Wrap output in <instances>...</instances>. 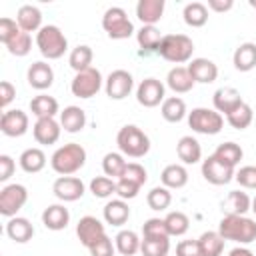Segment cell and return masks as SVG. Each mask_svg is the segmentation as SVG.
I'll return each instance as SVG.
<instances>
[{
    "mask_svg": "<svg viewBox=\"0 0 256 256\" xmlns=\"http://www.w3.org/2000/svg\"><path fill=\"white\" fill-rule=\"evenodd\" d=\"M218 232L224 240L244 246L256 240V220L248 216H224L218 224Z\"/></svg>",
    "mask_w": 256,
    "mask_h": 256,
    "instance_id": "obj_2",
    "label": "cell"
},
{
    "mask_svg": "<svg viewBox=\"0 0 256 256\" xmlns=\"http://www.w3.org/2000/svg\"><path fill=\"white\" fill-rule=\"evenodd\" d=\"M140 244L142 240L134 230H120L114 238V246L122 256H134L140 250Z\"/></svg>",
    "mask_w": 256,
    "mask_h": 256,
    "instance_id": "obj_36",
    "label": "cell"
},
{
    "mask_svg": "<svg viewBox=\"0 0 256 256\" xmlns=\"http://www.w3.org/2000/svg\"><path fill=\"white\" fill-rule=\"evenodd\" d=\"M16 22H18L20 30H24L28 34L38 32L42 28V12H40V8H36L32 4H24L16 12Z\"/></svg>",
    "mask_w": 256,
    "mask_h": 256,
    "instance_id": "obj_26",
    "label": "cell"
},
{
    "mask_svg": "<svg viewBox=\"0 0 256 256\" xmlns=\"http://www.w3.org/2000/svg\"><path fill=\"white\" fill-rule=\"evenodd\" d=\"M162 34L156 26H142L138 32H136V42L138 46L142 48V54H148V52H158L160 48V42H162Z\"/></svg>",
    "mask_w": 256,
    "mask_h": 256,
    "instance_id": "obj_33",
    "label": "cell"
},
{
    "mask_svg": "<svg viewBox=\"0 0 256 256\" xmlns=\"http://www.w3.org/2000/svg\"><path fill=\"white\" fill-rule=\"evenodd\" d=\"M20 32H22V30H20V26H18L16 20H12V18H8V16L0 18V42H2L4 46L10 44Z\"/></svg>",
    "mask_w": 256,
    "mask_h": 256,
    "instance_id": "obj_49",
    "label": "cell"
},
{
    "mask_svg": "<svg viewBox=\"0 0 256 256\" xmlns=\"http://www.w3.org/2000/svg\"><path fill=\"white\" fill-rule=\"evenodd\" d=\"M76 236H78L82 246L90 248L100 238L106 236V228H104V224L96 216H82L78 220V224H76Z\"/></svg>",
    "mask_w": 256,
    "mask_h": 256,
    "instance_id": "obj_14",
    "label": "cell"
},
{
    "mask_svg": "<svg viewBox=\"0 0 256 256\" xmlns=\"http://www.w3.org/2000/svg\"><path fill=\"white\" fill-rule=\"evenodd\" d=\"M134 88V78L128 70H112L104 80V90L110 100H124Z\"/></svg>",
    "mask_w": 256,
    "mask_h": 256,
    "instance_id": "obj_10",
    "label": "cell"
},
{
    "mask_svg": "<svg viewBox=\"0 0 256 256\" xmlns=\"http://www.w3.org/2000/svg\"><path fill=\"white\" fill-rule=\"evenodd\" d=\"M160 180H162V186H166L168 190L184 188L188 184V170L184 164H168L162 170Z\"/></svg>",
    "mask_w": 256,
    "mask_h": 256,
    "instance_id": "obj_30",
    "label": "cell"
},
{
    "mask_svg": "<svg viewBox=\"0 0 256 256\" xmlns=\"http://www.w3.org/2000/svg\"><path fill=\"white\" fill-rule=\"evenodd\" d=\"M136 100L144 108H154L166 100V86L158 78H144L136 88Z\"/></svg>",
    "mask_w": 256,
    "mask_h": 256,
    "instance_id": "obj_11",
    "label": "cell"
},
{
    "mask_svg": "<svg viewBox=\"0 0 256 256\" xmlns=\"http://www.w3.org/2000/svg\"><path fill=\"white\" fill-rule=\"evenodd\" d=\"M140 252L142 256H168L170 240L168 238H142Z\"/></svg>",
    "mask_w": 256,
    "mask_h": 256,
    "instance_id": "obj_44",
    "label": "cell"
},
{
    "mask_svg": "<svg viewBox=\"0 0 256 256\" xmlns=\"http://www.w3.org/2000/svg\"><path fill=\"white\" fill-rule=\"evenodd\" d=\"M60 132H62V126L56 118H38L32 126L34 140L38 144H44V146L56 144L58 138H60Z\"/></svg>",
    "mask_w": 256,
    "mask_h": 256,
    "instance_id": "obj_17",
    "label": "cell"
},
{
    "mask_svg": "<svg viewBox=\"0 0 256 256\" xmlns=\"http://www.w3.org/2000/svg\"><path fill=\"white\" fill-rule=\"evenodd\" d=\"M194 84L196 82L192 80V76H190L186 66H174V68H170V72L166 76V86L174 94H186V92H190L194 88Z\"/></svg>",
    "mask_w": 256,
    "mask_h": 256,
    "instance_id": "obj_25",
    "label": "cell"
},
{
    "mask_svg": "<svg viewBox=\"0 0 256 256\" xmlns=\"http://www.w3.org/2000/svg\"><path fill=\"white\" fill-rule=\"evenodd\" d=\"M104 86V78H102V72L94 66L82 70V72H76V76L72 78L70 82V92L76 96V98H82V100H88L92 96H96L100 92V88Z\"/></svg>",
    "mask_w": 256,
    "mask_h": 256,
    "instance_id": "obj_8",
    "label": "cell"
},
{
    "mask_svg": "<svg viewBox=\"0 0 256 256\" xmlns=\"http://www.w3.org/2000/svg\"><path fill=\"white\" fill-rule=\"evenodd\" d=\"M30 112L38 118H54L58 112H60V106H58V100L54 96H48V94H38L30 100Z\"/></svg>",
    "mask_w": 256,
    "mask_h": 256,
    "instance_id": "obj_31",
    "label": "cell"
},
{
    "mask_svg": "<svg viewBox=\"0 0 256 256\" xmlns=\"http://www.w3.org/2000/svg\"><path fill=\"white\" fill-rule=\"evenodd\" d=\"M92 60H94V52L86 44H78L76 48L70 50V56H68V64L74 72H82V70L90 68Z\"/></svg>",
    "mask_w": 256,
    "mask_h": 256,
    "instance_id": "obj_38",
    "label": "cell"
},
{
    "mask_svg": "<svg viewBox=\"0 0 256 256\" xmlns=\"http://www.w3.org/2000/svg\"><path fill=\"white\" fill-rule=\"evenodd\" d=\"M52 192L62 202H76L84 196L86 186L78 176H58L52 184Z\"/></svg>",
    "mask_w": 256,
    "mask_h": 256,
    "instance_id": "obj_13",
    "label": "cell"
},
{
    "mask_svg": "<svg viewBox=\"0 0 256 256\" xmlns=\"http://www.w3.org/2000/svg\"><path fill=\"white\" fill-rule=\"evenodd\" d=\"M28 126H30V120H28V114L20 108H14V110H4L2 112V118H0V130L4 136L8 138H20L28 132Z\"/></svg>",
    "mask_w": 256,
    "mask_h": 256,
    "instance_id": "obj_12",
    "label": "cell"
},
{
    "mask_svg": "<svg viewBox=\"0 0 256 256\" xmlns=\"http://www.w3.org/2000/svg\"><path fill=\"white\" fill-rule=\"evenodd\" d=\"M28 202V190L24 184H6L0 190V214L12 218Z\"/></svg>",
    "mask_w": 256,
    "mask_h": 256,
    "instance_id": "obj_9",
    "label": "cell"
},
{
    "mask_svg": "<svg viewBox=\"0 0 256 256\" xmlns=\"http://www.w3.org/2000/svg\"><path fill=\"white\" fill-rule=\"evenodd\" d=\"M176 256H204L198 240H180L176 244Z\"/></svg>",
    "mask_w": 256,
    "mask_h": 256,
    "instance_id": "obj_53",
    "label": "cell"
},
{
    "mask_svg": "<svg viewBox=\"0 0 256 256\" xmlns=\"http://www.w3.org/2000/svg\"><path fill=\"white\" fill-rule=\"evenodd\" d=\"M242 102H244V100H242L240 92H238L236 88H232V86L218 88V90L214 92V96H212L214 110L220 112V114H224V116H228L232 110H236Z\"/></svg>",
    "mask_w": 256,
    "mask_h": 256,
    "instance_id": "obj_18",
    "label": "cell"
},
{
    "mask_svg": "<svg viewBox=\"0 0 256 256\" xmlns=\"http://www.w3.org/2000/svg\"><path fill=\"white\" fill-rule=\"evenodd\" d=\"M36 46H38V50L44 58L58 60L68 50V40H66L64 32L58 26L46 24L36 32Z\"/></svg>",
    "mask_w": 256,
    "mask_h": 256,
    "instance_id": "obj_4",
    "label": "cell"
},
{
    "mask_svg": "<svg viewBox=\"0 0 256 256\" xmlns=\"http://www.w3.org/2000/svg\"><path fill=\"white\" fill-rule=\"evenodd\" d=\"M146 202H148V206H150L152 210L162 212V210H166V208L170 206V202H172V192H170L166 186H154V188L148 192Z\"/></svg>",
    "mask_w": 256,
    "mask_h": 256,
    "instance_id": "obj_43",
    "label": "cell"
},
{
    "mask_svg": "<svg viewBox=\"0 0 256 256\" xmlns=\"http://www.w3.org/2000/svg\"><path fill=\"white\" fill-rule=\"evenodd\" d=\"M250 6H252V8H256V0H252V2H250Z\"/></svg>",
    "mask_w": 256,
    "mask_h": 256,
    "instance_id": "obj_59",
    "label": "cell"
},
{
    "mask_svg": "<svg viewBox=\"0 0 256 256\" xmlns=\"http://www.w3.org/2000/svg\"><path fill=\"white\" fill-rule=\"evenodd\" d=\"M188 126L196 132V134H204V136H214L222 130L224 126V116L220 112H216L214 108H192V112H188Z\"/></svg>",
    "mask_w": 256,
    "mask_h": 256,
    "instance_id": "obj_7",
    "label": "cell"
},
{
    "mask_svg": "<svg viewBox=\"0 0 256 256\" xmlns=\"http://www.w3.org/2000/svg\"><path fill=\"white\" fill-rule=\"evenodd\" d=\"M26 80L34 90H48L54 84V70L48 62L38 60L32 62L28 72H26Z\"/></svg>",
    "mask_w": 256,
    "mask_h": 256,
    "instance_id": "obj_16",
    "label": "cell"
},
{
    "mask_svg": "<svg viewBox=\"0 0 256 256\" xmlns=\"http://www.w3.org/2000/svg\"><path fill=\"white\" fill-rule=\"evenodd\" d=\"M6 234H8L10 240H14L18 244H26L34 236V226H32V222L28 218L12 216L6 222Z\"/></svg>",
    "mask_w": 256,
    "mask_h": 256,
    "instance_id": "obj_23",
    "label": "cell"
},
{
    "mask_svg": "<svg viewBox=\"0 0 256 256\" xmlns=\"http://www.w3.org/2000/svg\"><path fill=\"white\" fill-rule=\"evenodd\" d=\"M126 160H124V154L122 152H108L104 158H102V170H104V174L110 178H120L122 174H124V170H126Z\"/></svg>",
    "mask_w": 256,
    "mask_h": 256,
    "instance_id": "obj_40",
    "label": "cell"
},
{
    "mask_svg": "<svg viewBox=\"0 0 256 256\" xmlns=\"http://www.w3.org/2000/svg\"><path fill=\"white\" fill-rule=\"evenodd\" d=\"M120 178L130 180V182H134V184H138V186H144L146 180H148V172H146V168H144L142 164H138V162H128V164H126V170H124V174H122Z\"/></svg>",
    "mask_w": 256,
    "mask_h": 256,
    "instance_id": "obj_48",
    "label": "cell"
},
{
    "mask_svg": "<svg viewBox=\"0 0 256 256\" xmlns=\"http://www.w3.org/2000/svg\"><path fill=\"white\" fill-rule=\"evenodd\" d=\"M250 208H252V198L242 190H232L222 202L224 216H246Z\"/></svg>",
    "mask_w": 256,
    "mask_h": 256,
    "instance_id": "obj_21",
    "label": "cell"
},
{
    "mask_svg": "<svg viewBox=\"0 0 256 256\" xmlns=\"http://www.w3.org/2000/svg\"><path fill=\"white\" fill-rule=\"evenodd\" d=\"M16 98V88L12 82L8 80H2L0 82V108L2 110H8V106L12 104V100Z\"/></svg>",
    "mask_w": 256,
    "mask_h": 256,
    "instance_id": "obj_54",
    "label": "cell"
},
{
    "mask_svg": "<svg viewBox=\"0 0 256 256\" xmlns=\"http://www.w3.org/2000/svg\"><path fill=\"white\" fill-rule=\"evenodd\" d=\"M192 52H194V42L186 34H166L158 48V54L172 64L190 62Z\"/></svg>",
    "mask_w": 256,
    "mask_h": 256,
    "instance_id": "obj_5",
    "label": "cell"
},
{
    "mask_svg": "<svg viewBox=\"0 0 256 256\" xmlns=\"http://www.w3.org/2000/svg\"><path fill=\"white\" fill-rule=\"evenodd\" d=\"M166 230H168V236H184L190 228V218L180 212V210H174V212H168L166 218Z\"/></svg>",
    "mask_w": 256,
    "mask_h": 256,
    "instance_id": "obj_41",
    "label": "cell"
},
{
    "mask_svg": "<svg viewBox=\"0 0 256 256\" xmlns=\"http://www.w3.org/2000/svg\"><path fill=\"white\" fill-rule=\"evenodd\" d=\"M160 112H162V118L166 122H182L186 116H188V110H186V102L180 98V96H170L162 102L160 106Z\"/></svg>",
    "mask_w": 256,
    "mask_h": 256,
    "instance_id": "obj_32",
    "label": "cell"
},
{
    "mask_svg": "<svg viewBox=\"0 0 256 256\" xmlns=\"http://www.w3.org/2000/svg\"><path fill=\"white\" fill-rule=\"evenodd\" d=\"M140 188H142V186H138V184H134V182H130V180H124V178H118V180H116V194H118V198H122V200H132V198H136L138 192H140Z\"/></svg>",
    "mask_w": 256,
    "mask_h": 256,
    "instance_id": "obj_51",
    "label": "cell"
},
{
    "mask_svg": "<svg viewBox=\"0 0 256 256\" xmlns=\"http://www.w3.org/2000/svg\"><path fill=\"white\" fill-rule=\"evenodd\" d=\"M252 118H254L252 106L246 104V102H242L236 110H232V112L226 116L228 124H230L232 128H236V130H244V128H248V126L252 124Z\"/></svg>",
    "mask_w": 256,
    "mask_h": 256,
    "instance_id": "obj_42",
    "label": "cell"
},
{
    "mask_svg": "<svg viewBox=\"0 0 256 256\" xmlns=\"http://www.w3.org/2000/svg\"><path fill=\"white\" fill-rule=\"evenodd\" d=\"M182 18L192 28H202L208 22V6L202 2H190L182 10Z\"/></svg>",
    "mask_w": 256,
    "mask_h": 256,
    "instance_id": "obj_37",
    "label": "cell"
},
{
    "mask_svg": "<svg viewBox=\"0 0 256 256\" xmlns=\"http://www.w3.org/2000/svg\"><path fill=\"white\" fill-rule=\"evenodd\" d=\"M234 180L242 186V188H248V190H256V166H242L240 170H236L234 174Z\"/></svg>",
    "mask_w": 256,
    "mask_h": 256,
    "instance_id": "obj_50",
    "label": "cell"
},
{
    "mask_svg": "<svg viewBox=\"0 0 256 256\" xmlns=\"http://www.w3.org/2000/svg\"><path fill=\"white\" fill-rule=\"evenodd\" d=\"M42 224L48 230L60 232L70 224V212L64 204H50L48 208H44L42 212Z\"/></svg>",
    "mask_w": 256,
    "mask_h": 256,
    "instance_id": "obj_20",
    "label": "cell"
},
{
    "mask_svg": "<svg viewBox=\"0 0 256 256\" xmlns=\"http://www.w3.org/2000/svg\"><path fill=\"white\" fill-rule=\"evenodd\" d=\"M164 0H140L136 4V16L142 26H154L164 14Z\"/></svg>",
    "mask_w": 256,
    "mask_h": 256,
    "instance_id": "obj_24",
    "label": "cell"
},
{
    "mask_svg": "<svg viewBox=\"0 0 256 256\" xmlns=\"http://www.w3.org/2000/svg\"><path fill=\"white\" fill-rule=\"evenodd\" d=\"M176 154L182 164H196L202 160V146L194 136H182L176 144Z\"/></svg>",
    "mask_w": 256,
    "mask_h": 256,
    "instance_id": "obj_28",
    "label": "cell"
},
{
    "mask_svg": "<svg viewBox=\"0 0 256 256\" xmlns=\"http://www.w3.org/2000/svg\"><path fill=\"white\" fill-rule=\"evenodd\" d=\"M232 64L238 72H250L256 66V44L242 42L232 54Z\"/></svg>",
    "mask_w": 256,
    "mask_h": 256,
    "instance_id": "obj_29",
    "label": "cell"
},
{
    "mask_svg": "<svg viewBox=\"0 0 256 256\" xmlns=\"http://www.w3.org/2000/svg\"><path fill=\"white\" fill-rule=\"evenodd\" d=\"M228 256H254V252L248 250L246 246H236V248H232V250L228 252Z\"/></svg>",
    "mask_w": 256,
    "mask_h": 256,
    "instance_id": "obj_57",
    "label": "cell"
},
{
    "mask_svg": "<svg viewBox=\"0 0 256 256\" xmlns=\"http://www.w3.org/2000/svg\"><path fill=\"white\" fill-rule=\"evenodd\" d=\"M84 164H86V150L82 144H76V142H68L56 148L50 158L52 170L60 176H72L78 170H82Z\"/></svg>",
    "mask_w": 256,
    "mask_h": 256,
    "instance_id": "obj_1",
    "label": "cell"
},
{
    "mask_svg": "<svg viewBox=\"0 0 256 256\" xmlns=\"http://www.w3.org/2000/svg\"><path fill=\"white\" fill-rule=\"evenodd\" d=\"M6 48H8V52L12 54V56H18V58H22V56H26V54H30V50H32V38H30V34L28 32H20L10 44H6Z\"/></svg>",
    "mask_w": 256,
    "mask_h": 256,
    "instance_id": "obj_46",
    "label": "cell"
},
{
    "mask_svg": "<svg viewBox=\"0 0 256 256\" xmlns=\"http://www.w3.org/2000/svg\"><path fill=\"white\" fill-rule=\"evenodd\" d=\"M142 238H170L164 218H148L142 226Z\"/></svg>",
    "mask_w": 256,
    "mask_h": 256,
    "instance_id": "obj_47",
    "label": "cell"
},
{
    "mask_svg": "<svg viewBox=\"0 0 256 256\" xmlns=\"http://www.w3.org/2000/svg\"><path fill=\"white\" fill-rule=\"evenodd\" d=\"M90 192L94 194V198H110L112 194H116V182L108 176H96L90 180Z\"/></svg>",
    "mask_w": 256,
    "mask_h": 256,
    "instance_id": "obj_45",
    "label": "cell"
},
{
    "mask_svg": "<svg viewBox=\"0 0 256 256\" xmlns=\"http://www.w3.org/2000/svg\"><path fill=\"white\" fill-rule=\"evenodd\" d=\"M88 250H90V256H114L116 246H114V242H112L110 236H104L94 246H90Z\"/></svg>",
    "mask_w": 256,
    "mask_h": 256,
    "instance_id": "obj_52",
    "label": "cell"
},
{
    "mask_svg": "<svg viewBox=\"0 0 256 256\" xmlns=\"http://www.w3.org/2000/svg\"><path fill=\"white\" fill-rule=\"evenodd\" d=\"M60 126L64 132L76 134L86 126V112L80 106H66L64 110H60Z\"/></svg>",
    "mask_w": 256,
    "mask_h": 256,
    "instance_id": "obj_27",
    "label": "cell"
},
{
    "mask_svg": "<svg viewBox=\"0 0 256 256\" xmlns=\"http://www.w3.org/2000/svg\"><path fill=\"white\" fill-rule=\"evenodd\" d=\"M212 156H214L216 160H220L222 164H226V166H230V168H236V166L240 164L242 156H244V150H242L240 144H236V142H222V144L214 150Z\"/></svg>",
    "mask_w": 256,
    "mask_h": 256,
    "instance_id": "obj_34",
    "label": "cell"
},
{
    "mask_svg": "<svg viewBox=\"0 0 256 256\" xmlns=\"http://www.w3.org/2000/svg\"><path fill=\"white\" fill-rule=\"evenodd\" d=\"M234 174H236L234 168L222 164L214 156H208L206 160H202V176H204L206 182H210L214 186H224V184L232 182Z\"/></svg>",
    "mask_w": 256,
    "mask_h": 256,
    "instance_id": "obj_15",
    "label": "cell"
},
{
    "mask_svg": "<svg viewBox=\"0 0 256 256\" xmlns=\"http://www.w3.org/2000/svg\"><path fill=\"white\" fill-rule=\"evenodd\" d=\"M16 170V162L8 154H0V182H8Z\"/></svg>",
    "mask_w": 256,
    "mask_h": 256,
    "instance_id": "obj_55",
    "label": "cell"
},
{
    "mask_svg": "<svg viewBox=\"0 0 256 256\" xmlns=\"http://www.w3.org/2000/svg\"><path fill=\"white\" fill-rule=\"evenodd\" d=\"M102 216H104V222L106 224H110V226H122L130 218V208H128L126 200H122V198L108 200L104 204V208H102Z\"/></svg>",
    "mask_w": 256,
    "mask_h": 256,
    "instance_id": "obj_22",
    "label": "cell"
},
{
    "mask_svg": "<svg viewBox=\"0 0 256 256\" xmlns=\"http://www.w3.org/2000/svg\"><path fill=\"white\" fill-rule=\"evenodd\" d=\"M250 210H252V212H254V214H256V196H254V198H252V208H250Z\"/></svg>",
    "mask_w": 256,
    "mask_h": 256,
    "instance_id": "obj_58",
    "label": "cell"
},
{
    "mask_svg": "<svg viewBox=\"0 0 256 256\" xmlns=\"http://www.w3.org/2000/svg\"><path fill=\"white\" fill-rule=\"evenodd\" d=\"M224 242L226 240L220 236L218 230H208L198 238V244L204 256H220L224 252Z\"/></svg>",
    "mask_w": 256,
    "mask_h": 256,
    "instance_id": "obj_39",
    "label": "cell"
},
{
    "mask_svg": "<svg viewBox=\"0 0 256 256\" xmlns=\"http://www.w3.org/2000/svg\"><path fill=\"white\" fill-rule=\"evenodd\" d=\"M118 150L130 158H142L150 152V138L136 124H126L116 134Z\"/></svg>",
    "mask_w": 256,
    "mask_h": 256,
    "instance_id": "obj_3",
    "label": "cell"
},
{
    "mask_svg": "<svg viewBox=\"0 0 256 256\" xmlns=\"http://www.w3.org/2000/svg\"><path fill=\"white\" fill-rule=\"evenodd\" d=\"M186 68L192 80L198 84H212L218 78V66L208 58H192Z\"/></svg>",
    "mask_w": 256,
    "mask_h": 256,
    "instance_id": "obj_19",
    "label": "cell"
},
{
    "mask_svg": "<svg viewBox=\"0 0 256 256\" xmlns=\"http://www.w3.org/2000/svg\"><path fill=\"white\" fill-rule=\"evenodd\" d=\"M18 162H20V168H22L24 172L36 174V172H40V170L46 166V154H44V150H40V148H26V150L20 154Z\"/></svg>",
    "mask_w": 256,
    "mask_h": 256,
    "instance_id": "obj_35",
    "label": "cell"
},
{
    "mask_svg": "<svg viewBox=\"0 0 256 256\" xmlns=\"http://www.w3.org/2000/svg\"><path fill=\"white\" fill-rule=\"evenodd\" d=\"M234 6L232 0H208V8L214 12H228Z\"/></svg>",
    "mask_w": 256,
    "mask_h": 256,
    "instance_id": "obj_56",
    "label": "cell"
},
{
    "mask_svg": "<svg viewBox=\"0 0 256 256\" xmlns=\"http://www.w3.org/2000/svg\"><path fill=\"white\" fill-rule=\"evenodd\" d=\"M102 28L112 40H126L134 34V24L128 18L126 10L120 6H112L102 16Z\"/></svg>",
    "mask_w": 256,
    "mask_h": 256,
    "instance_id": "obj_6",
    "label": "cell"
}]
</instances>
